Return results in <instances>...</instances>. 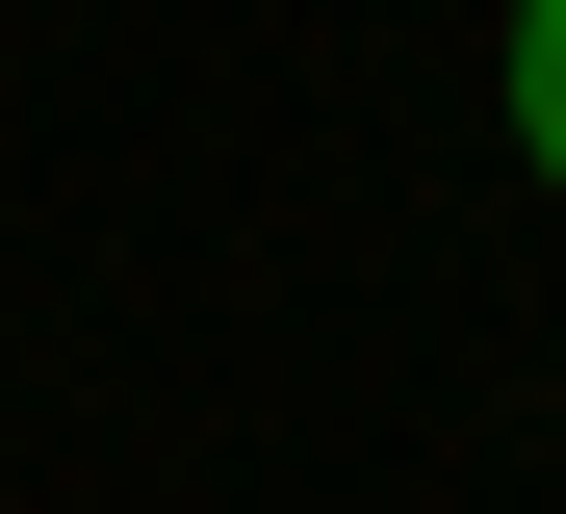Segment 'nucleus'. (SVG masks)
Masks as SVG:
<instances>
[{
    "mask_svg": "<svg viewBox=\"0 0 566 514\" xmlns=\"http://www.w3.org/2000/svg\"><path fill=\"white\" fill-rule=\"evenodd\" d=\"M490 103H515V155L566 180V0H515V52H490Z\"/></svg>",
    "mask_w": 566,
    "mask_h": 514,
    "instance_id": "f257e3e1",
    "label": "nucleus"
}]
</instances>
